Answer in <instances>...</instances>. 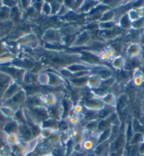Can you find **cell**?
Segmentation results:
<instances>
[{"mask_svg":"<svg viewBox=\"0 0 144 156\" xmlns=\"http://www.w3.org/2000/svg\"><path fill=\"white\" fill-rule=\"evenodd\" d=\"M128 78H129V73H128L127 70H119V72L117 73V77L114 78L115 83H122L126 81H127Z\"/></svg>","mask_w":144,"mask_h":156,"instance_id":"obj_28","label":"cell"},{"mask_svg":"<svg viewBox=\"0 0 144 156\" xmlns=\"http://www.w3.org/2000/svg\"><path fill=\"white\" fill-rule=\"evenodd\" d=\"M70 11L71 10L69 9V8H68V6H66V4H64V2H63V3H62V4H61V7H60V9H59V10L58 13H57V16H58L59 17L63 18V17L65 16L68 13L70 12Z\"/></svg>","mask_w":144,"mask_h":156,"instance_id":"obj_39","label":"cell"},{"mask_svg":"<svg viewBox=\"0 0 144 156\" xmlns=\"http://www.w3.org/2000/svg\"><path fill=\"white\" fill-rule=\"evenodd\" d=\"M116 112V109L114 107L109 106V105H105L103 108H102L101 110L97 111V118L100 119V120L105 119L109 117L110 115H111L112 113Z\"/></svg>","mask_w":144,"mask_h":156,"instance_id":"obj_14","label":"cell"},{"mask_svg":"<svg viewBox=\"0 0 144 156\" xmlns=\"http://www.w3.org/2000/svg\"><path fill=\"white\" fill-rule=\"evenodd\" d=\"M136 154H137V153H136V148H135L134 146L132 147V148H130L129 151H128V156H136Z\"/></svg>","mask_w":144,"mask_h":156,"instance_id":"obj_44","label":"cell"},{"mask_svg":"<svg viewBox=\"0 0 144 156\" xmlns=\"http://www.w3.org/2000/svg\"><path fill=\"white\" fill-rule=\"evenodd\" d=\"M88 76H83L76 78V79H72L68 80L71 83L72 86L77 88H82L87 87V82H88Z\"/></svg>","mask_w":144,"mask_h":156,"instance_id":"obj_18","label":"cell"},{"mask_svg":"<svg viewBox=\"0 0 144 156\" xmlns=\"http://www.w3.org/2000/svg\"><path fill=\"white\" fill-rule=\"evenodd\" d=\"M99 121L100 120L98 119H95V120H92V121L88 122L85 126L86 130L88 131H97V125H98Z\"/></svg>","mask_w":144,"mask_h":156,"instance_id":"obj_35","label":"cell"},{"mask_svg":"<svg viewBox=\"0 0 144 156\" xmlns=\"http://www.w3.org/2000/svg\"><path fill=\"white\" fill-rule=\"evenodd\" d=\"M115 21V12L114 9H108L102 16L99 21Z\"/></svg>","mask_w":144,"mask_h":156,"instance_id":"obj_31","label":"cell"},{"mask_svg":"<svg viewBox=\"0 0 144 156\" xmlns=\"http://www.w3.org/2000/svg\"><path fill=\"white\" fill-rule=\"evenodd\" d=\"M28 96L26 94L25 89L23 88L21 90H20L19 93H16L12 98H11L10 100L12 101V104L14 105L15 106L19 107L22 105L26 104L27 101Z\"/></svg>","mask_w":144,"mask_h":156,"instance_id":"obj_9","label":"cell"},{"mask_svg":"<svg viewBox=\"0 0 144 156\" xmlns=\"http://www.w3.org/2000/svg\"><path fill=\"white\" fill-rule=\"evenodd\" d=\"M101 1H83V3L78 11L79 14H86L91 12L94 8H96L97 5L100 4Z\"/></svg>","mask_w":144,"mask_h":156,"instance_id":"obj_8","label":"cell"},{"mask_svg":"<svg viewBox=\"0 0 144 156\" xmlns=\"http://www.w3.org/2000/svg\"><path fill=\"white\" fill-rule=\"evenodd\" d=\"M19 132L20 133L21 137L23 138V139L26 141H30V139H33V134L30 126L28 124H19Z\"/></svg>","mask_w":144,"mask_h":156,"instance_id":"obj_11","label":"cell"},{"mask_svg":"<svg viewBox=\"0 0 144 156\" xmlns=\"http://www.w3.org/2000/svg\"><path fill=\"white\" fill-rule=\"evenodd\" d=\"M33 1H19V6L23 12H26L31 7Z\"/></svg>","mask_w":144,"mask_h":156,"instance_id":"obj_40","label":"cell"},{"mask_svg":"<svg viewBox=\"0 0 144 156\" xmlns=\"http://www.w3.org/2000/svg\"><path fill=\"white\" fill-rule=\"evenodd\" d=\"M139 153L141 154H144V143L141 144V146H139Z\"/></svg>","mask_w":144,"mask_h":156,"instance_id":"obj_47","label":"cell"},{"mask_svg":"<svg viewBox=\"0 0 144 156\" xmlns=\"http://www.w3.org/2000/svg\"><path fill=\"white\" fill-rule=\"evenodd\" d=\"M142 139H143L142 133H134V134H133V136L132 138V139L130 140L129 143L131 145H133V146H134L135 144L140 143L141 141H142Z\"/></svg>","mask_w":144,"mask_h":156,"instance_id":"obj_38","label":"cell"},{"mask_svg":"<svg viewBox=\"0 0 144 156\" xmlns=\"http://www.w3.org/2000/svg\"><path fill=\"white\" fill-rule=\"evenodd\" d=\"M62 3L63 2H59V1L50 2L51 6H52V16H55L57 14V13H58L59 9H60Z\"/></svg>","mask_w":144,"mask_h":156,"instance_id":"obj_37","label":"cell"},{"mask_svg":"<svg viewBox=\"0 0 144 156\" xmlns=\"http://www.w3.org/2000/svg\"><path fill=\"white\" fill-rule=\"evenodd\" d=\"M52 14V9L51 6L50 2L44 1L43 6H42L40 14L46 16H50Z\"/></svg>","mask_w":144,"mask_h":156,"instance_id":"obj_32","label":"cell"},{"mask_svg":"<svg viewBox=\"0 0 144 156\" xmlns=\"http://www.w3.org/2000/svg\"><path fill=\"white\" fill-rule=\"evenodd\" d=\"M44 156H54V155H52V154H47V155H44Z\"/></svg>","mask_w":144,"mask_h":156,"instance_id":"obj_50","label":"cell"},{"mask_svg":"<svg viewBox=\"0 0 144 156\" xmlns=\"http://www.w3.org/2000/svg\"><path fill=\"white\" fill-rule=\"evenodd\" d=\"M128 100V97L127 94H121L118 97H117V102L115 109L116 112H120L121 111L124 110L127 105V102Z\"/></svg>","mask_w":144,"mask_h":156,"instance_id":"obj_13","label":"cell"},{"mask_svg":"<svg viewBox=\"0 0 144 156\" xmlns=\"http://www.w3.org/2000/svg\"><path fill=\"white\" fill-rule=\"evenodd\" d=\"M0 111L2 115L5 116L6 117H10L13 118L14 117L15 113H16V111H14V109L11 107H6V106H3L0 108Z\"/></svg>","mask_w":144,"mask_h":156,"instance_id":"obj_34","label":"cell"},{"mask_svg":"<svg viewBox=\"0 0 144 156\" xmlns=\"http://www.w3.org/2000/svg\"><path fill=\"white\" fill-rule=\"evenodd\" d=\"M140 70L141 71V73H142L143 78V81H144V65H143L142 66H141V68Z\"/></svg>","mask_w":144,"mask_h":156,"instance_id":"obj_49","label":"cell"},{"mask_svg":"<svg viewBox=\"0 0 144 156\" xmlns=\"http://www.w3.org/2000/svg\"><path fill=\"white\" fill-rule=\"evenodd\" d=\"M121 151H117V152H111L107 156H121Z\"/></svg>","mask_w":144,"mask_h":156,"instance_id":"obj_46","label":"cell"},{"mask_svg":"<svg viewBox=\"0 0 144 156\" xmlns=\"http://www.w3.org/2000/svg\"><path fill=\"white\" fill-rule=\"evenodd\" d=\"M101 99L103 100L104 103L105 104V105H109L112 107L116 106V102H117V97L114 95V93H107V94L104 95L103 97L101 98Z\"/></svg>","mask_w":144,"mask_h":156,"instance_id":"obj_22","label":"cell"},{"mask_svg":"<svg viewBox=\"0 0 144 156\" xmlns=\"http://www.w3.org/2000/svg\"><path fill=\"white\" fill-rule=\"evenodd\" d=\"M49 76H50V81H49V86L53 88H57L64 85L65 81H64L63 77L61 76L56 73L53 71H47Z\"/></svg>","mask_w":144,"mask_h":156,"instance_id":"obj_7","label":"cell"},{"mask_svg":"<svg viewBox=\"0 0 144 156\" xmlns=\"http://www.w3.org/2000/svg\"><path fill=\"white\" fill-rule=\"evenodd\" d=\"M116 27H117V22L116 21L97 22V29L100 31L113 30V29Z\"/></svg>","mask_w":144,"mask_h":156,"instance_id":"obj_17","label":"cell"},{"mask_svg":"<svg viewBox=\"0 0 144 156\" xmlns=\"http://www.w3.org/2000/svg\"><path fill=\"white\" fill-rule=\"evenodd\" d=\"M40 98L45 105H47L49 108L56 105L58 103L56 95L52 93H49L47 94L40 95Z\"/></svg>","mask_w":144,"mask_h":156,"instance_id":"obj_15","label":"cell"},{"mask_svg":"<svg viewBox=\"0 0 144 156\" xmlns=\"http://www.w3.org/2000/svg\"><path fill=\"white\" fill-rule=\"evenodd\" d=\"M14 118V120H16L19 124H26V116L24 110H22V109H19L16 111Z\"/></svg>","mask_w":144,"mask_h":156,"instance_id":"obj_30","label":"cell"},{"mask_svg":"<svg viewBox=\"0 0 144 156\" xmlns=\"http://www.w3.org/2000/svg\"><path fill=\"white\" fill-rule=\"evenodd\" d=\"M37 83L40 86H48L49 81H50V76H49L47 71H42L39 73L37 76Z\"/></svg>","mask_w":144,"mask_h":156,"instance_id":"obj_25","label":"cell"},{"mask_svg":"<svg viewBox=\"0 0 144 156\" xmlns=\"http://www.w3.org/2000/svg\"><path fill=\"white\" fill-rule=\"evenodd\" d=\"M7 142L9 144L15 146V145L19 144L20 140L19 136H18L17 133H12V134H9L7 137Z\"/></svg>","mask_w":144,"mask_h":156,"instance_id":"obj_36","label":"cell"},{"mask_svg":"<svg viewBox=\"0 0 144 156\" xmlns=\"http://www.w3.org/2000/svg\"><path fill=\"white\" fill-rule=\"evenodd\" d=\"M109 151H110V143L106 141L103 144L96 145V146L93 150V152L96 156H107L108 155Z\"/></svg>","mask_w":144,"mask_h":156,"instance_id":"obj_10","label":"cell"},{"mask_svg":"<svg viewBox=\"0 0 144 156\" xmlns=\"http://www.w3.org/2000/svg\"><path fill=\"white\" fill-rule=\"evenodd\" d=\"M42 129H50L54 130V128L59 127V122L57 119H53V118H49L42 122L40 124Z\"/></svg>","mask_w":144,"mask_h":156,"instance_id":"obj_23","label":"cell"},{"mask_svg":"<svg viewBox=\"0 0 144 156\" xmlns=\"http://www.w3.org/2000/svg\"><path fill=\"white\" fill-rule=\"evenodd\" d=\"M82 149L84 151H91L92 149H94L95 147L96 146L97 143L94 142L91 139H88L86 140H83L82 143H81Z\"/></svg>","mask_w":144,"mask_h":156,"instance_id":"obj_29","label":"cell"},{"mask_svg":"<svg viewBox=\"0 0 144 156\" xmlns=\"http://www.w3.org/2000/svg\"><path fill=\"white\" fill-rule=\"evenodd\" d=\"M82 110H83V106L81 105L80 104H77L76 105H75L74 108V112L76 114H79L80 112H81Z\"/></svg>","mask_w":144,"mask_h":156,"instance_id":"obj_43","label":"cell"},{"mask_svg":"<svg viewBox=\"0 0 144 156\" xmlns=\"http://www.w3.org/2000/svg\"><path fill=\"white\" fill-rule=\"evenodd\" d=\"M97 75L100 77L102 81H106V80L110 79L112 78V71L110 68L103 69H99L97 72H96Z\"/></svg>","mask_w":144,"mask_h":156,"instance_id":"obj_27","label":"cell"},{"mask_svg":"<svg viewBox=\"0 0 144 156\" xmlns=\"http://www.w3.org/2000/svg\"><path fill=\"white\" fill-rule=\"evenodd\" d=\"M117 28V27L113 29V30H106V31H100V35L103 38L105 39L106 41H109V40H114L116 39L117 37H118V36L120 35L119 33V30H116L115 29Z\"/></svg>","mask_w":144,"mask_h":156,"instance_id":"obj_21","label":"cell"},{"mask_svg":"<svg viewBox=\"0 0 144 156\" xmlns=\"http://www.w3.org/2000/svg\"><path fill=\"white\" fill-rule=\"evenodd\" d=\"M86 156H96V154H95V153H93V151H92V152L88 153H87V154H86Z\"/></svg>","mask_w":144,"mask_h":156,"instance_id":"obj_48","label":"cell"},{"mask_svg":"<svg viewBox=\"0 0 144 156\" xmlns=\"http://www.w3.org/2000/svg\"><path fill=\"white\" fill-rule=\"evenodd\" d=\"M132 23L128 19L127 14H125L122 16L120 17V19L117 21V26L119 28L124 29V30H127L132 28Z\"/></svg>","mask_w":144,"mask_h":156,"instance_id":"obj_20","label":"cell"},{"mask_svg":"<svg viewBox=\"0 0 144 156\" xmlns=\"http://www.w3.org/2000/svg\"><path fill=\"white\" fill-rule=\"evenodd\" d=\"M126 141V136L125 134L119 133L118 136L114 139L112 143H110V151L111 152H117L121 151Z\"/></svg>","mask_w":144,"mask_h":156,"instance_id":"obj_5","label":"cell"},{"mask_svg":"<svg viewBox=\"0 0 144 156\" xmlns=\"http://www.w3.org/2000/svg\"></svg>","mask_w":144,"mask_h":156,"instance_id":"obj_51","label":"cell"},{"mask_svg":"<svg viewBox=\"0 0 144 156\" xmlns=\"http://www.w3.org/2000/svg\"><path fill=\"white\" fill-rule=\"evenodd\" d=\"M111 135H112V126H110V128L105 129V131H102L101 133H99L97 145L103 144L104 142L108 141V140L111 138Z\"/></svg>","mask_w":144,"mask_h":156,"instance_id":"obj_24","label":"cell"},{"mask_svg":"<svg viewBox=\"0 0 144 156\" xmlns=\"http://www.w3.org/2000/svg\"><path fill=\"white\" fill-rule=\"evenodd\" d=\"M126 59L121 55L116 56L114 59H112V66L117 70H122L125 68L126 66Z\"/></svg>","mask_w":144,"mask_h":156,"instance_id":"obj_19","label":"cell"},{"mask_svg":"<svg viewBox=\"0 0 144 156\" xmlns=\"http://www.w3.org/2000/svg\"><path fill=\"white\" fill-rule=\"evenodd\" d=\"M22 89H23V87L21 84L17 83V82H14L6 89V92L4 95V100H8L12 98L16 93H19Z\"/></svg>","mask_w":144,"mask_h":156,"instance_id":"obj_6","label":"cell"},{"mask_svg":"<svg viewBox=\"0 0 144 156\" xmlns=\"http://www.w3.org/2000/svg\"><path fill=\"white\" fill-rule=\"evenodd\" d=\"M144 27V18H140L136 21L132 23V28L135 29V30H138Z\"/></svg>","mask_w":144,"mask_h":156,"instance_id":"obj_41","label":"cell"},{"mask_svg":"<svg viewBox=\"0 0 144 156\" xmlns=\"http://www.w3.org/2000/svg\"><path fill=\"white\" fill-rule=\"evenodd\" d=\"M141 48L139 44L132 43L129 44L127 50V56L131 59H134L141 55Z\"/></svg>","mask_w":144,"mask_h":156,"instance_id":"obj_12","label":"cell"},{"mask_svg":"<svg viewBox=\"0 0 144 156\" xmlns=\"http://www.w3.org/2000/svg\"><path fill=\"white\" fill-rule=\"evenodd\" d=\"M91 40L92 35L91 33H90V31L87 30H83L76 35L74 41H73V43L69 46V48H76L86 47Z\"/></svg>","mask_w":144,"mask_h":156,"instance_id":"obj_2","label":"cell"},{"mask_svg":"<svg viewBox=\"0 0 144 156\" xmlns=\"http://www.w3.org/2000/svg\"><path fill=\"white\" fill-rule=\"evenodd\" d=\"M127 14L132 23L136 21L137 20H139L141 18L140 12L137 9H130Z\"/></svg>","mask_w":144,"mask_h":156,"instance_id":"obj_33","label":"cell"},{"mask_svg":"<svg viewBox=\"0 0 144 156\" xmlns=\"http://www.w3.org/2000/svg\"><path fill=\"white\" fill-rule=\"evenodd\" d=\"M19 124L16 120H12V121H9L6 123L4 126V131L8 134H12V133H17L19 132Z\"/></svg>","mask_w":144,"mask_h":156,"instance_id":"obj_16","label":"cell"},{"mask_svg":"<svg viewBox=\"0 0 144 156\" xmlns=\"http://www.w3.org/2000/svg\"><path fill=\"white\" fill-rule=\"evenodd\" d=\"M105 106L101 98L93 96L91 98H87L84 100L83 107L86 110L99 111Z\"/></svg>","mask_w":144,"mask_h":156,"instance_id":"obj_3","label":"cell"},{"mask_svg":"<svg viewBox=\"0 0 144 156\" xmlns=\"http://www.w3.org/2000/svg\"><path fill=\"white\" fill-rule=\"evenodd\" d=\"M103 81L100 77L96 73L93 72L90 76H88L87 87L91 90H96L100 88Z\"/></svg>","mask_w":144,"mask_h":156,"instance_id":"obj_4","label":"cell"},{"mask_svg":"<svg viewBox=\"0 0 144 156\" xmlns=\"http://www.w3.org/2000/svg\"><path fill=\"white\" fill-rule=\"evenodd\" d=\"M86 153H84L83 152H80V151L74 150L69 156H86Z\"/></svg>","mask_w":144,"mask_h":156,"instance_id":"obj_45","label":"cell"},{"mask_svg":"<svg viewBox=\"0 0 144 156\" xmlns=\"http://www.w3.org/2000/svg\"><path fill=\"white\" fill-rule=\"evenodd\" d=\"M39 138L40 136L37 137L33 138V139H30V141H27L26 143V148H25V151H26V153H29L33 152V151L35 150V148H36L37 144H38L39 142Z\"/></svg>","mask_w":144,"mask_h":156,"instance_id":"obj_26","label":"cell"},{"mask_svg":"<svg viewBox=\"0 0 144 156\" xmlns=\"http://www.w3.org/2000/svg\"><path fill=\"white\" fill-rule=\"evenodd\" d=\"M42 39L45 43L50 45L64 44L65 37L62 34L60 29L50 28L46 30L42 35Z\"/></svg>","mask_w":144,"mask_h":156,"instance_id":"obj_1","label":"cell"},{"mask_svg":"<svg viewBox=\"0 0 144 156\" xmlns=\"http://www.w3.org/2000/svg\"><path fill=\"white\" fill-rule=\"evenodd\" d=\"M53 130L50 129H42L40 131V136L44 139H47L52 135Z\"/></svg>","mask_w":144,"mask_h":156,"instance_id":"obj_42","label":"cell"}]
</instances>
